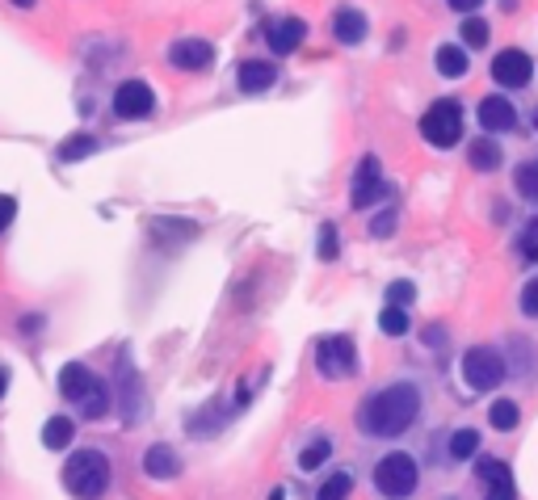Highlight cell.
<instances>
[{"label":"cell","instance_id":"cell-1","mask_svg":"<svg viewBox=\"0 0 538 500\" xmlns=\"http://www.w3.org/2000/svg\"><path fill=\"white\" fill-rule=\"evenodd\" d=\"M421 408H425L421 383L400 378V383H387V387L370 391L366 400L357 403L354 425H357V433L370 441H392V438H404V433L421 421Z\"/></svg>","mask_w":538,"mask_h":500},{"label":"cell","instance_id":"cell-2","mask_svg":"<svg viewBox=\"0 0 538 500\" xmlns=\"http://www.w3.org/2000/svg\"><path fill=\"white\" fill-rule=\"evenodd\" d=\"M110 458L101 450H93V446H85V450H76L68 463H63V488L72 492L76 500H101L106 496V488H110Z\"/></svg>","mask_w":538,"mask_h":500},{"label":"cell","instance_id":"cell-3","mask_svg":"<svg viewBox=\"0 0 538 500\" xmlns=\"http://www.w3.org/2000/svg\"><path fill=\"white\" fill-rule=\"evenodd\" d=\"M375 488L387 500L416 496V488H421V463H416V454H408V450L383 454L379 463H375Z\"/></svg>","mask_w":538,"mask_h":500},{"label":"cell","instance_id":"cell-4","mask_svg":"<svg viewBox=\"0 0 538 500\" xmlns=\"http://www.w3.org/2000/svg\"><path fill=\"white\" fill-rule=\"evenodd\" d=\"M459 370H463V383L471 391H496L509 378V362L492 345H471L463 354V362H459Z\"/></svg>","mask_w":538,"mask_h":500},{"label":"cell","instance_id":"cell-5","mask_svg":"<svg viewBox=\"0 0 538 500\" xmlns=\"http://www.w3.org/2000/svg\"><path fill=\"white\" fill-rule=\"evenodd\" d=\"M421 134H425L429 147H441V152L454 147L463 139V106L454 97H438L425 114H421Z\"/></svg>","mask_w":538,"mask_h":500},{"label":"cell","instance_id":"cell-6","mask_svg":"<svg viewBox=\"0 0 538 500\" xmlns=\"http://www.w3.org/2000/svg\"><path fill=\"white\" fill-rule=\"evenodd\" d=\"M316 370L324 378H349L357 375V345L349 337H320L316 345Z\"/></svg>","mask_w":538,"mask_h":500},{"label":"cell","instance_id":"cell-7","mask_svg":"<svg viewBox=\"0 0 538 500\" xmlns=\"http://www.w3.org/2000/svg\"><path fill=\"white\" fill-rule=\"evenodd\" d=\"M152 114H156V88L147 80H123L114 88V118L139 123V118H152Z\"/></svg>","mask_w":538,"mask_h":500},{"label":"cell","instance_id":"cell-8","mask_svg":"<svg viewBox=\"0 0 538 500\" xmlns=\"http://www.w3.org/2000/svg\"><path fill=\"white\" fill-rule=\"evenodd\" d=\"M492 80L501 88H526L530 80H534V60L517 47L496 51V55H492Z\"/></svg>","mask_w":538,"mask_h":500},{"label":"cell","instance_id":"cell-9","mask_svg":"<svg viewBox=\"0 0 538 500\" xmlns=\"http://www.w3.org/2000/svg\"><path fill=\"white\" fill-rule=\"evenodd\" d=\"M392 198L395 190L392 185H383V164H379V156H362V164H357V172H354V202L349 207L354 210H366V207H375V198Z\"/></svg>","mask_w":538,"mask_h":500},{"label":"cell","instance_id":"cell-10","mask_svg":"<svg viewBox=\"0 0 538 500\" xmlns=\"http://www.w3.org/2000/svg\"><path fill=\"white\" fill-rule=\"evenodd\" d=\"M169 63L181 68V72H207L210 63H215V47H210L207 38H177L169 47Z\"/></svg>","mask_w":538,"mask_h":500},{"label":"cell","instance_id":"cell-11","mask_svg":"<svg viewBox=\"0 0 538 500\" xmlns=\"http://www.w3.org/2000/svg\"><path fill=\"white\" fill-rule=\"evenodd\" d=\"M303 38H307L303 17H274V22H265V42L274 55H294L303 47Z\"/></svg>","mask_w":538,"mask_h":500},{"label":"cell","instance_id":"cell-12","mask_svg":"<svg viewBox=\"0 0 538 500\" xmlns=\"http://www.w3.org/2000/svg\"><path fill=\"white\" fill-rule=\"evenodd\" d=\"M476 123L484 126L488 134H505V131H514L517 126V110H514V101H505L501 93H492V97H484L476 106Z\"/></svg>","mask_w":538,"mask_h":500},{"label":"cell","instance_id":"cell-13","mask_svg":"<svg viewBox=\"0 0 538 500\" xmlns=\"http://www.w3.org/2000/svg\"><path fill=\"white\" fill-rule=\"evenodd\" d=\"M370 34V22L362 9H337L332 13V38L341 42V47H357L362 38Z\"/></svg>","mask_w":538,"mask_h":500},{"label":"cell","instance_id":"cell-14","mask_svg":"<svg viewBox=\"0 0 538 500\" xmlns=\"http://www.w3.org/2000/svg\"><path fill=\"white\" fill-rule=\"evenodd\" d=\"M118 403H123L126 425H134L144 416V387H139V375L126 366V357H123V366H118Z\"/></svg>","mask_w":538,"mask_h":500},{"label":"cell","instance_id":"cell-15","mask_svg":"<svg viewBox=\"0 0 538 500\" xmlns=\"http://www.w3.org/2000/svg\"><path fill=\"white\" fill-rule=\"evenodd\" d=\"M236 80H240V93H265L278 80V68L269 60H245L236 68Z\"/></svg>","mask_w":538,"mask_h":500},{"label":"cell","instance_id":"cell-16","mask_svg":"<svg viewBox=\"0 0 538 500\" xmlns=\"http://www.w3.org/2000/svg\"><path fill=\"white\" fill-rule=\"evenodd\" d=\"M93 383H97V375L85 366V362H68V366L60 370V395L63 400H72V403H80L93 391Z\"/></svg>","mask_w":538,"mask_h":500},{"label":"cell","instance_id":"cell-17","mask_svg":"<svg viewBox=\"0 0 538 500\" xmlns=\"http://www.w3.org/2000/svg\"><path fill=\"white\" fill-rule=\"evenodd\" d=\"M144 471H147V479H177L181 476V458H177L172 446L156 441V446H147V454H144Z\"/></svg>","mask_w":538,"mask_h":500},{"label":"cell","instance_id":"cell-18","mask_svg":"<svg viewBox=\"0 0 538 500\" xmlns=\"http://www.w3.org/2000/svg\"><path fill=\"white\" fill-rule=\"evenodd\" d=\"M501 144H496V134H479V139H471V147H467V164L476 172H496L501 169Z\"/></svg>","mask_w":538,"mask_h":500},{"label":"cell","instance_id":"cell-19","mask_svg":"<svg viewBox=\"0 0 538 500\" xmlns=\"http://www.w3.org/2000/svg\"><path fill=\"white\" fill-rule=\"evenodd\" d=\"M433 68H438V76H446V80H459V76H467V68H471V60H467V47H454V42L438 47V51H433Z\"/></svg>","mask_w":538,"mask_h":500},{"label":"cell","instance_id":"cell-20","mask_svg":"<svg viewBox=\"0 0 538 500\" xmlns=\"http://www.w3.org/2000/svg\"><path fill=\"white\" fill-rule=\"evenodd\" d=\"M479 429L476 425H463V429H454L450 433V446H446V454H450V463H471L479 454Z\"/></svg>","mask_w":538,"mask_h":500},{"label":"cell","instance_id":"cell-21","mask_svg":"<svg viewBox=\"0 0 538 500\" xmlns=\"http://www.w3.org/2000/svg\"><path fill=\"white\" fill-rule=\"evenodd\" d=\"M76 438V421L72 416H51L47 425H42V446L47 450H68Z\"/></svg>","mask_w":538,"mask_h":500},{"label":"cell","instance_id":"cell-22","mask_svg":"<svg viewBox=\"0 0 538 500\" xmlns=\"http://www.w3.org/2000/svg\"><path fill=\"white\" fill-rule=\"evenodd\" d=\"M110 403H114V395H110V387H106V383H93V391H88L85 400L76 403V408H80V416H85V421H101V416L110 412Z\"/></svg>","mask_w":538,"mask_h":500},{"label":"cell","instance_id":"cell-23","mask_svg":"<svg viewBox=\"0 0 538 500\" xmlns=\"http://www.w3.org/2000/svg\"><path fill=\"white\" fill-rule=\"evenodd\" d=\"M329 458H332V438H311L303 446V454H299V471H303V476L307 471H320Z\"/></svg>","mask_w":538,"mask_h":500},{"label":"cell","instance_id":"cell-24","mask_svg":"<svg viewBox=\"0 0 538 500\" xmlns=\"http://www.w3.org/2000/svg\"><path fill=\"white\" fill-rule=\"evenodd\" d=\"M97 152V134H72V139H63L60 152L55 156L63 160V164H76V160H85Z\"/></svg>","mask_w":538,"mask_h":500},{"label":"cell","instance_id":"cell-25","mask_svg":"<svg viewBox=\"0 0 538 500\" xmlns=\"http://www.w3.org/2000/svg\"><path fill=\"white\" fill-rule=\"evenodd\" d=\"M349 492H354V471H332V476L320 484L316 500H349Z\"/></svg>","mask_w":538,"mask_h":500},{"label":"cell","instance_id":"cell-26","mask_svg":"<svg viewBox=\"0 0 538 500\" xmlns=\"http://www.w3.org/2000/svg\"><path fill=\"white\" fill-rule=\"evenodd\" d=\"M514 185L526 202H538V160H522L514 169Z\"/></svg>","mask_w":538,"mask_h":500},{"label":"cell","instance_id":"cell-27","mask_svg":"<svg viewBox=\"0 0 538 500\" xmlns=\"http://www.w3.org/2000/svg\"><path fill=\"white\" fill-rule=\"evenodd\" d=\"M459 34H463V47L479 51V47H488L492 30H488V22H484V17H476V13H467V22L459 25Z\"/></svg>","mask_w":538,"mask_h":500},{"label":"cell","instance_id":"cell-28","mask_svg":"<svg viewBox=\"0 0 538 500\" xmlns=\"http://www.w3.org/2000/svg\"><path fill=\"white\" fill-rule=\"evenodd\" d=\"M488 421H492V429H501V433H509V429H517V421H522V408H517L514 400H492Z\"/></svg>","mask_w":538,"mask_h":500},{"label":"cell","instance_id":"cell-29","mask_svg":"<svg viewBox=\"0 0 538 500\" xmlns=\"http://www.w3.org/2000/svg\"><path fill=\"white\" fill-rule=\"evenodd\" d=\"M379 329L387 332V337H404V332L413 329V316H408V307H383L379 311Z\"/></svg>","mask_w":538,"mask_h":500},{"label":"cell","instance_id":"cell-30","mask_svg":"<svg viewBox=\"0 0 538 500\" xmlns=\"http://www.w3.org/2000/svg\"><path fill=\"white\" fill-rule=\"evenodd\" d=\"M316 253H320V261H337V253H341V227L337 223H320Z\"/></svg>","mask_w":538,"mask_h":500},{"label":"cell","instance_id":"cell-31","mask_svg":"<svg viewBox=\"0 0 538 500\" xmlns=\"http://www.w3.org/2000/svg\"><path fill=\"white\" fill-rule=\"evenodd\" d=\"M395 223H400V207L387 202V210H379V215L370 219V236H375V240H387V236L395 232Z\"/></svg>","mask_w":538,"mask_h":500},{"label":"cell","instance_id":"cell-32","mask_svg":"<svg viewBox=\"0 0 538 500\" xmlns=\"http://www.w3.org/2000/svg\"><path fill=\"white\" fill-rule=\"evenodd\" d=\"M476 476L484 479V484H496V479H505V476H509V463H505V458H479Z\"/></svg>","mask_w":538,"mask_h":500},{"label":"cell","instance_id":"cell-33","mask_svg":"<svg viewBox=\"0 0 538 500\" xmlns=\"http://www.w3.org/2000/svg\"><path fill=\"white\" fill-rule=\"evenodd\" d=\"M416 299V286L408 278H400V282H392V286H387V303L392 307H408Z\"/></svg>","mask_w":538,"mask_h":500},{"label":"cell","instance_id":"cell-34","mask_svg":"<svg viewBox=\"0 0 538 500\" xmlns=\"http://www.w3.org/2000/svg\"><path fill=\"white\" fill-rule=\"evenodd\" d=\"M522 253H526V261H538V215L522 227Z\"/></svg>","mask_w":538,"mask_h":500},{"label":"cell","instance_id":"cell-35","mask_svg":"<svg viewBox=\"0 0 538 500\" xmlns=\"http://www.w3.org/2000/svg\"><path fill=\"white\" fill-rule=\"evenodd\" d=\"M484 500H517L514 476H505V479H496V484H488V492H484Z\"/></svg>","mask_w":538,"mask_h":500},{"label":"cell","instance_id":"cell-36","mask_svg":"<svg viewBox=\"0 0 538 500\" xmlns=\"http://www.w3.org/2000/svg\"><path fill=\"white\" fill-rule=\"evenodd\" d=\"M13 219H17V198H13V194H0V236L9 232Z\"/></svg>","mask_w":538,"mask_h":500},{"label":"cell","instance_id":"cell-37","mask_svg":"<svg viewBox=\"0 0 538 500\" xmlns=\"http://www.w3.org/2000/svg\"><path fill=\"white\" fill-rule=\"evenodd\" d=\"M522 316H538V278L526 282V291H522Z\"/></svg>","mask_w":538,"mask_h":500},{"label":"cell","instance_id":"cell-38","mask_svg":"<svg viewBox=\"0 0 538 500\" xmlns=\"http://www.w3.org/2000/svg\"><path fill=\"white\" fill-rule=\"evenodd\" d=\"M446 5H450V9H459V13H476L484 0H446Z\"/></svg>","mask_w":538,"mask_h":500},{"label":"cell","instance_id":"cell-39","mask_svg":"<svg viewBox=\"0 0 538 500\" xmlns=\"http://www.w3.org/2000/svg\"><path fill=\"white\" fill-rule=\"evenodd\" d=\"M425 341H429V345H446V332H441V329H438V324H433V329H429V332H425Z\"/></svg>","mask_w":538,"mask_h":500},{"label":"cell","instance_id":"cell-40","mask_svg":"<svg viewBox=\"0 0 538 500\" xmlns=\"http://www.w3.org/2000/svg\"><path fill=\"white\" fill-rule=\"evenodd\" d=\"M5 391H9V370L0 366V400H5Z\"/></svg>","mask_w":538,"mask_h":500},{"label":"cell","instance_id":"cell-41","mask_svg":"<svg viewBox=\"0 0 538 500\" xmlns=\"http://www.w3.org/2000/svg\"><path fill=\"white\" fill-rule=\"evenodd\" d=\"M496 5H501V13H514L517 5H522V0H496Z\"/></svg>","mask_w":538,"mask_h":500},{"label":"cell","instance_id":"cell-42","mask_svg":"<svg viewBox=\"0 0 538 500\" xmlns=\"http://www.w3.org/2000/svg\"><path fill=\"white\" fill-rule=\"evenodd\" d=\"M269 500H286V488H274L269 492Z\"/></svg>","mask_w":538,"mask_h":500},{"label":"cell","instance_id":"cell-43","mask_svg":"<svg viewBox=\"0 0 538 500\" xmlns=\"http://www.w3.org/2000/svg\"><path fill=\"white\" fill-rule=\"evenodd\" d=\"M13 5H17V9H34V0H13Z\"/></svg>","mask_w":538,"mask_h":500},{"label":"cell","instance_id":"cell-44","mask_svg":"<svg viewBox=\"0 0 538 500\" xmlns=\"http://www.w3.org/2000/svg\"><path fill=\"white\" fill-rule=\"evenodd\" d=\"M534 131H538V110H534Z\"/></svg>","mask_w":538,"mask_h":500}]
</instances>
